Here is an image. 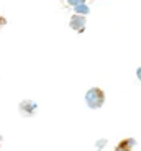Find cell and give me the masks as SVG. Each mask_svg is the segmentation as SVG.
I'll return each mask as SVG.
<instances>
[{"label": "cell", "mask_w": 141, "mask_h": 151, "mask_svg": "<svg viewBox=\"0 0 141 151\" xmlns=\"http://www.w3.org/2000/svg\"><path fill=\"white\" fill-rule=\"evenodd\" d=\"M103 102H105V94H103L102 89L92 87V89H89V91L85 92V104L89 105V109L97 110L103 105Z\"/></svg>", "instance_id": "6da1fadb"}, {"label": "cell", "mask_w": 141, "mask_h": 151, "mask_svg": "<svg viewBox=\"0 0 141 151\" xmlns=\"http://www.w3.org/2000/svg\"><path fill=\"white\" fill-rule=\"evenodd\" d=\"M69 27L72 28V30L79 31V33H82V31L85 30V17H80V15H74V17H71Z\"/></svg>", "instance_id": "7a4b0ae2"}, {"label": "cell", "mask_w": 141, "mask_h": 151, "mask_svg": "<svg viewBox=\"0 0 141 151\" xmlns=\"http://www.w3.org/2000/svg\"><path fill=\"white\" fill-rule=\"evenodd\" d=\"M36 109H38V105H36V102H33V100H23V102L20 104V110H21L25 115H33V113L36 112Z\"/></svg>", "instance_id": "3957f363"}, {"label": "cell", "mask_w": 141, "mask_h": 151, "mask_svg": "<svg viewBox=\"0 0 141 151\" xmlns=\"http://www.w3.org/2000/svg\"><path fill=\"white\" fill-rule=\"evenodd\" d=\"M74 12H76V15L85 17V15H87V13H89L90 10H89V7H87L85 4H82V5H79V7H76V8H74Z\"/></svg>", "instance_id": "277c9868"}, {"label": "cell", "mask_w": 141, "mask_h": 151, "mask_svg": "<svg viewBox=\"0 0 141 151\" xmlns=\"http://www.w3.org/2000/svg\"><path fill=\"white\" fill-rule=\"evenodd\" d=\"M136 145V140H133V138H126V140H123L122 143H120V146H123V148H126V150H130L131 151V148Z\"/></svg>", "instance_id": "5b68a950"}, {"label": "cell", "mask_w": 141, "mask_h": 151, "mask_svg": "<svg viewBox=\"0 0 141 151\" xmlns=\"http://www.w3.org/2000/svg\"><path fill=\"white\" fill-rule=\"evenodd\" d=\"M67 4H69V5H72V7L76 8V7H79V5L85 4V0H67Z\"/></svg>", "instance_id": "8992f818"}, {"label": "cell", "mask_w": 141, "mask_h": 151, "mask_svg": "<svg viewBox=\"0 0 141 151\" xmlns=\"http://www.w3.org/2000/svg\"><path fill=\"white\" fill-rule=\"evenodd\" d=\"M105 145H107V140H105V138H102V140H99V141L95 143V148H97V150H102Z\"/></svg>", "instance_id": "52a82bcc"}, {"label": "cell", "mask_w": 141, "mask_h": 151, "mask_svg": "<svg viewBox=\"0 0 141 151\" xmlns=\"http://www.w3.org/2000/svg\"><path fill=\"white\" fill-rule=\"evenodd\" d=\"M115 151H130V150H126V148H123V146H120V145H118V146L115 148Z\"/></svg>", "instance_id": "ba28073f"}, {"label": "cell", "mask_w": 141, "mask_h": 151, "mask_svg": "<svg viewBox=\"0 0 141 151\" xmlns=\"http://www.w3.org/2000/svg\"><path fill=\"white\" fill-rule=\"evenodd\" d=\"M136 77H138V81H141V68L136 69Z\"/></svg>", "instance_id": "9c48e42d"}, {"label": "cell", "mask_w": 141, "mask_h": 151, "mask_svg": "<svg viewBox=\"0 0 141 151\" xmlns=\"http://www.w3.org/2000/svg\"><path fill=\"white\" fill-rule=\"evenodd\" d=\"M4 23H5V18H0V27H2Z\"/></svg>", "instance_id": "30bf717a"}, {"label": "cell", "mask_w": 141, "mask_h": 151, "mask_svg": "<svg viewBox=\"0 0 141 151\" xmlns=\"http://www.w3.org/2000/svg\"><path fill=\"white\" fill-rule=\"evenodd\" d=\"M0 140H2V136H0Z\"/></svg>", "instance_id": "8fae6325"}]
</instances>
